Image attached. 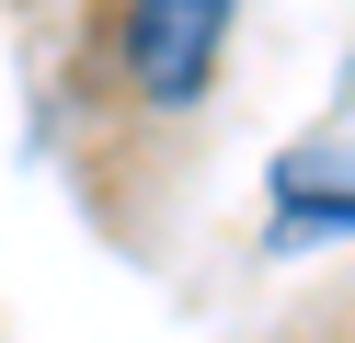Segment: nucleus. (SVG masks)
Instances as JSON below:
<instances>
[{
    "instance_id": "f257e3e1",
    "label": "nucleus",
    "mask_w": 355,
    "mask_h": 343,
    "mask_svg": "<svg viewBox=\"0 0 355 343\" xmlns=\"http://www.w3.org/2000/svg\"><path fill=\"white\" fill-rule=\"evenodd\" d=\"M103 46H115V80L149 114H195L230 69V12L218 0H138V12H115Z\"/></svg>"
},
{
    "instance_id": "f03ea898",
    "label": "nucleus",
    "mask_w": 355,
    "mask_h": 343,
    "mask_svg": "<svg viewBox=\"0 0 355 343\" xmlns=\"http://www.w3.org/2000/svg\"><path fill=\"white\" fill-rule=\"evenodd\" d=\"M355 240V137H309L275 160V252Z\"/></svg>"
}]
</instances>
